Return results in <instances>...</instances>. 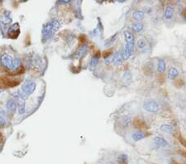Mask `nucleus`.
Returning a JSON list of instances; mask_svg holds the SVG:
<instances>
[{
  "mask_svg": "<svg viewBox=\"0 0 186 164\" xmlns=\"http://www.w3.org/2000/svg\"><path fill=\"white\" fill-rule=\"evenodd\" d=\"M18 111L20 114H23L25 113V102L23 100H19L18 102Z\"/></svg>",
  "mask_w": 186,
  "mask_h": 164,
  "instance_id": "20",
  "label": "nucleus"
},
{
  "mask_svg": "<svg viewBox=\"0 0 186 164\" xmlns=\"http://www.w3.org/2000/svg\"><path fill=\"white\" fill-rule=\"evenodd\" d=\"M51 27H52V31H56L59 30L60 28V23L58 20H53L51 22Z\"/></svg>",
  "mask_w": 186,
  "mask_h": 164,
  "instance_id": "22",
  "label": "nucleus"
},
{
  "mask_svg": "<svg viewBox=\"0 0 186 164\" xmlns=\"http://www.w3.org/2000/svg\"><path fill=\"white\" fill-rule=\"evenodd\" d=\"M112 62L113 63V65L115 66H121L123 62V58H122V56L120 53H118V52H116V53H114L113 56V57H112Z\"/></svg>",
  "mask_w": 186,
  "mask_h": 164,
  "instance_id": "7",
  "label": "nucleus"
},
{
  "mask_svg": "<svg viewBox=\"0 0 186 164\" xmlns=\"http://www.w3.org/2000/svg\"><path fill=\"white\" fill-rule=\"evenodd\" d=\"M2 91H3V90H0V93H1Z\"/></svg>",
  "mask_w": 186,
  "mask_h": 164,
  "instance_id": "32",
  "label": "nucleus"
},
{
  "mask_svg": "<svg viewBox=\"0 0 186 164\" xmlns=\"http://www.w3.org/2000/svg\"><path fill=\"white\" fill-rule=\"evenodd\" d=\"M88 50H89L88 46H84V47H82L79 50L77 55H76V57H77V58H81V57H83V56L86 54V52H88Z\"/></svg>",
  "mask_w": 186,
  "mask_h": 164,
  "instance_id": "18",
  "label": "nucleus"
},
{
  "mask_svg": "<svg viewBox=\"0 0 186 164\" xmlns=\"http://www.w3.org/2000/svg\"><path fill=\"white\" fill-rule=\"evenodd\" d=\"M117 162H118V164H127L128 163V157L125 153L120 154L117 157Z\"/></svg>",
  "mask_w": 186,
  "mask_h": 164,
  "instance_id": "17",
  "label": "nucleus"
},
{
  "mask_svg": "<svg viewBox=\"0 0 186 164\" xmlns=\"http://www.w3.org/2000/svg\"><path fill=\"white\" fill-rule=\"evenodd\" d=\"M160 129L161 131H162L164 133H171L174 131V127L172 126L171 125H169V124H164V125H161L160 127Z\"/></svg>",
  "mask_w": 186,
  "mask_h": 164,
  "instance_id": "14",
  "label": "nucleus"
},
{
  "mask_svg": "<svg viewBox=\"0 0 186 164\" xmlns=\"http://www.w3.org/2000/svg\"><path fill=\"white\" fill-rule=\"evenodd\" d=\"M61 3H69V1H61V2H60Z\"/></svg>",
  "mask_w": 186,
  "mask_h": 164,
  "instance_id": "30",
  "label": "nucleus"
},
{
  "mask_svg": "<svg viewBox=\"0 0 186 164\" xmlns=\"http://www.w3.org/2000/svg\"><path fill=\"white\" fill-rule=\"evenodd\" d=\"M143 109L148 113L157 114L159 111V104L154 100H147L143 102Z\"/></svg>",
  "mask_w": 186,
  "mask_h": 164,
  "instance_id": "2",
  "label": "nucleus"
},
{
  "mask_svg": "<svg viewBox=\"0 0 186 164\" xmlns=\"http://www.w3.org/2000/svg\"><path fill=\"white\" fill-rule=\"evenodd\" d=\"M99 63V56H95L92 58V62H91V66L92 67H95Z\"/></svg>",
  "mask_w": 186,
  "mask_h": 164,
  "instance_id": "24",
  "label": "nucleus"
},
{
  "mask_svg": "<svg viewBox=\"0 0 186 164\" xmlns=\"http://www.w3.org/2000/svg\"><path fill=\"white\" fill-rule=\"evenodd\" d=\"M124 38L126 41V47H127V49L129 50V52H131L132 54L134 51V46H135V38H134V36L131 31L129 30H125L123 31Z\"/></svg>",
  "mask_w": 186,
  "mask_h": 164,
  "instance_id": "3",
  "label": "nucleus"
},
{
  "mask_svg": "<svg viewBox=\"0 0 186 164\" xmlns=\"http://www.w3.org/2000/svg\"><path fill=\"white\" fill-rule=\"evenodd\" d=\"M165 69H166V63H165V62L163 59L159 60L158 63H157V67H156L157 72L160 73V74H162V73L165 72Z\"/></svg>",
  "mask_w": 186,
  "mask_h": 164,
  "instance_id": "10",
  "label": "nucleus"
},
{
  "mask_svg": "<svg viewBox=\"0 0 186 164\" xmlns=\"http://www.w3.org/2000/svg\"><path fill=\"white\" fill-rule=\"evenodd\" d=\"M179 153H180V154L181 155H183V156L186 157V152L185 151H179Z\"/></svg>",
  "mask_w": 186,
  "mask_h": 164,
  "instance_id": "29",
  "label": "nucleus"
},
{
  "mask_svg": "<svg viewBox=\"0 0 186 164\" xmlns=\"http://www.w3.org/2000/svg\"><path fill=\"white\" fill-rule=\"evenodd\" d=\"M121 56H122V58H123V61H126V60H127L129 57H130V56H131V52H129V50L127 49V47H125L123 48V50H122V52L120 53Z\"/></svg>",
  "mask_w": 186,
  "mask_h": 164,
  "instance_id": "16",
  "label": "nucleus"
},
{
  "mask_svg": "<svg viewBox=\"0 0 186 164\" xmlns=\"http://www.w3.org/2000/svg\"><path fill=\"white\" fill-rule=\"evenodd\" d=\"M153 143L155 146L157 147H162V148H166L169 146V143L165 139L160 136H156L153 139Z\"/></svg>",
  "mask_w": 186,
  "mask_h": 164,
  "instance_id": "5",
  "label": "nucleus"
},
{
  "mask_svg": "<svg viewBox=\"0 0 186 164\" xmlns=\"http://www.w3.org/2000/svg\"><path fill=\"white\" fill-rule=\"evenodd\" d=\"M0 62L7 69L13 70L17 67V62L13 59V57L8 54H3L0 57Z\"/></svg>",
  "mask_w": 186,
  "mask_h": 164,
  "instance_id": "1",
  "label": "nucleus"
},
{
  "mask_svg": "<svg viewBox=\"0 0 186 164\" xmlns=\"http://www.w3.org/2000/svg\"><path fill=\"white\" fill-rule=\"evenodd\" d=\"M185 21H186V14L185 15Z\"/></svg>",
  "mask_w": 186,
  "mask_h": 164,
  "instance_id": "31",
  "label": "nucleus"
},
{
  "mask_svg": "<svg viewBox=\"0 0 186 164\" xmlns=\"http://www.w3.org/2000/svg\"><path fill=\"white\" fill-rule=\"evenodd\" d=\"M111 54H113L111 51H107V52H103V57L107 59V58H108V57H109V56H110Z\"/></svg>",
  "mask_w": 186,
  "mask_h": 164,
  "instance_id": "26",
  "label": "nucleus"
},
{
  "mask_svg": "<svg viewBox=\"0 0 186 164\" xmlns=\"http://www.w3.org/2000/svg\"><path fill=\"white\" fill-rule=\"evenodd\" d=\"M133 125L135 128L137 129H146L147 128V125L146 123L141 119V118H136L134 120H133Z\"/></svg>",
  "mask_w": 186,
  "mask_h": 164,
  "instance_id": "13",
  "label": "nucleus"
},
{
  "mask_svg": "<svg viewBox=\"0 0 186 164\" xmlns=\"http://www.w3.org/2000/svg\"><path fill=\"white\" fill-rule=\"evenodd\" d=\"M146 133L141 132V131H137V132H135L134 133H132V138L133 140L135 142H138V141L142 140L143 139L146 138Z\"/></svg>",
  "mask_w": 186,
  "mask_h": 164,
  "instance_id": "12",
  "label": "nucleus"
},
{
  "mask_svg": "<svg viewBox=\"0 0 186 164\" xmlns=\"http://www.w3.org/2000/svg\"><path fill=\"white\" fill-rule=\"evenodd\" d=\"M4 125H5V120H4V118L0 116V127L3 126Z\"/></svg>",
  "mask_w": 186,
  "mask_h": 164,
  "instance_id": "28",
  "label": "nucleus"
},
{
  "mask_svg": "<svg viewBox=\"0 0 186 164\" xmlns=\"http://www.w3.org/2000/svg\"><path fill=\"white\" fill-rule=\"evenodd\" d=\"M179 70L175 67H174V66H171V68L169 69V70H168V78H169V80H175L179 76Z\"/></svg>",
  "mask_w": 186,
  "mask_h": 164,
  "instance_id": "8",
  "label": "nucleus"
},
{
  "mask_svg": "<svg viewBox=\"0 0 186 164\" xmlns=\"http://www.w3.org/2000/svg\"><path fill=\"white\" fill-rule=\"evenodd\" d=\"M6 106H7V108H8L9 110H13L14 111V109H16V106H17V104H16V103L14 100H8L7 102V104H6Z\"/></svg>",
  "mask_w": 186,
  "mask_h": 164,
  "instance_id": "21",
  "label": "nucleus"
},
{
  "mask_svg": "<svg viewBox=\"0 0 186 164\" xmlns=\"http://www.w3.org/2000/svg\"><path fill=\"white\" fill-rule=\"evenodd\" d=\"M132 28L136 31V32H140L143 29V24L141 22H134L132 24Z\"/></svg>",
  "mask_w": 186,
  "mask_h": 164,
  "instance_id": "15",
  "label": "nucleus"
},
{
  "mask_svg": "<svg viewBox=\"0 0 186 164\" xmlns=\"http://www.w3.org/2000/svg\"><path fill=\"white\" fill-rule=\"evenodd\" d=\"M132 17L135 20H137V22H141V20L144 19L145 17V13L143 11L141 10H135L132 13Z\"/></svg>",
  "mask_w": 186,
  "mask_h": 164,
  "instance_id": "9",
  "label": "nucleus"
},
{
  "mask_svg": "<svg viewBox=\"0 0 186 164\" xmlns=\"http://www.w3.org/2000/svg\"><path fill=\"white\" fill-rule=\"evenodd\" d=\"M116 37H117V34H115V35L113 36V37H112L113 42H114V40H116ZM111 44H112V41H111V42H107L105 43V45H106V46H110Z\"/></svg>",
  "mask_w": 186,
  "mask_h": 164,
  "instance_id": "27",
  "label": "nucleus"
},
{
  "mask_svg": "<svg viewBox=\"0 0 186 164\" xmlns=\"http://www.w3.org/2000/svg\"><path fill=\"white\" fill-rule=\"evenodd\" d=\"M175 13V8L171 5H167L164 11V17L166 20H171Z\"/></svg>",
  "mask_w": 186,
  "mask_h": 164,
  "instance_id": "6",
  "label": "nucleus"
},
{
  "mask_svg": "<svg viewBox=\"0 0 186 164\" xmlns=\"http://www.w3.org/2000/svg\"><path fill=\"white\" fill-rule=\"evenodd\" d=\"M131 78H132V76H131L130 71H129V70L125 71L123 74V81H129V82H130Z\"/></svg>",
  "mask_w": 186,
  "mask_h": 164,
  "instance_id": "23",
  "label": "nucleus"
},
{
  "mask_svg": "<svg viewBox=\"0 0 186 164\" xmlns=\"http://www.w3.org/2000/svg\"><path fill=\"white\" fill-rule=\"evenodd\" d=\"M36 89V84L33 81H27L22 86V90L25 94H31Z\"/></svg>",
  "mask_w": 186,
  "mask_h": 164,
  "instance_id": "4",
  "label": "nucleus"
},
{
  "mask_svg": "<svg viewBox=\"0 0 186 164\" xmlns=\"http://www.w3.org/2000/svg\"><path fill=\"white\" fill-rule=\"evenodd\" d=\"M137 47L138 49H144L147 47V42L144 38H140L137 41Z\"/></svg>",
  "mask_w": 186,
  "mask_h": 164,
  "instance_id": "19",
  "label": "nucleus"
},
{
  "mask_svg": "<svg viewBox=\"0 0 186 164\" xmlns=\"http://www.w3.org/2000/svg\"><path fill=\"white\" fill-rule=\"evenodd\" d=\"M179 141L180 142V143L184 146V147H185L186 148V139H184V138H182L181 136L180 137H179L178 138Z\"/></svg>",
  "mask_w": 186,
  "mask_h": 164,
  "instance_id": "25",
  "label": "nucleus"
},
{
  "mask_svg": "<svg viewBox=\"0 0 186 164\" xmlns=\"http://www.w3.org/2000/svg\"><path fill=\"white\" fill-rule=\"evenodd\" d=\"M121 125H122V128L123 129H127L129 128V126L131 125V118L127 115H125L121 118Z\"/></svg>",
  "mask_w": 186,
  "mask_h": 164,
  "instance_id": "11",
  "label": "nucleus"
}]
</instances>
